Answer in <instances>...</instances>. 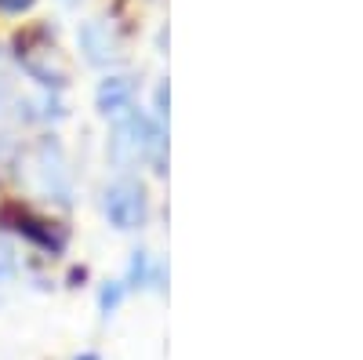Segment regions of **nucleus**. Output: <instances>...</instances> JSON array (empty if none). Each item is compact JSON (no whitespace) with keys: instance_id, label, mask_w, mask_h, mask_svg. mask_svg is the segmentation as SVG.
Listing matches in <instances>:
<instances>
[{"instance_id":"nucleus-1","label":"nucleus","mask_w":363,"mask_h":360,"mask_svg":"<svg viewBox=\"0 0 363 360\" xmlns=\"http://www.w3.org/2000/svg\"><path fill=\"white\" fill-rule=\"evenodd\" d=\"M164 149H167V138H164L160 120H153L142 109H128L116 116L113 138H109L113 164L131 168L135 160H153V168L164 171Z\"/></svg>"},{"instance_id":"nucleus-2","label":"nucleus","mask_w":363,"mask_h":360,"mask_svg":"<svg viewBox=\"0 0 363 360\" xmlns=\"http://www.w3.org/2000/svg\"><path fill=\"white\" fill-rule=\"evenodd\" d=\"M102 212L116 229H138L149 215V200L142 182H131V178H120L102 193Z\"/></svg>"},{"instance_id":"nucleus-3","label":"nucleus","mask_w":363,"mask_h":360,"mask_svg":"<svg viewBox=\"0 0 363 360\" xmlns=\"http://www.w3.org/2000/svg\"><path fill=\"white\" fill-rule=\"evenodd\" d=\"M80 51L91 66H113L120 58V37L106 18H91L80 26Z\"/></svg>"},{"instance_id":"nucleus-4","label":"nucleus","mask_w":363,"mask_h":360,"mask_svg":"<svg viewBox=\"0 0 363 360\" xmlns=\"http://www.w3.org/2000/svg\"><path fill=\"white\" fill-rule=\"evenodd\" d=\"M0 219L4 222H11L15 219V233H22L26 240H33L37 248H44V251H51V255H58L66 248V233H58L55 226H48L44 219H37V215H29V212H22V207H4L0 212Z\"/></svg>"},{"instance_id":"nucleus-5","label":"nucleus","mask_w":363,"mask_h":360,"mask_svg":"<svg viewBox=\"0 0 363 360\" xmlns=\"http://www.w3.org/2000/svg\"><path fill=\"white\" fill-rule=\"evenodd\" d=\"M18 62L26 66V73L33 77L37 84L44 87H62L66 84V70L58 66L55 58V48H29V44H18Z\"/></svg>"},{"instance_id":"nucleus-6","label":"nucleus","mask_w":363,"mask_h":360,"mask_svg":"<svg viewBox=\"0 0 363 360\" xmlns=\"http://www.w3.org/2000/svg\"><path fill=\"white\" fill-rule=\"evenodd\" d=\"M95 106L102 116H120V113L135 109V80L124 73H109L95 92Z\"/></svg>"},{"instance_id":"nucleus-7","label":"nucleus","mask_w":363,"mask_h":360,"mask_svg":"<svg viewBox=\"0 0 363 360\" xmlns=\"http://www.w3.org/2000/svg\"><path fill=\"white\" fill-rule=\"evenodd\" d=\"M37 168H40V178H44V190L58 200L69 197V171H66V160H62V149L58 142H40L37 149Z\"/></svg>"},{"instance_id":"nucleus-8","label":"nucleus","mask_w":363,"mask_h":360,"mask_svg":"<svg viewBox=\"0 0 363 360\" xmlns=\"http://www.w3.org/2000/svg\"><path fill=\"white\" fill-rule=\"evenodd\" d=\"M124 288H164V266L153 262L149 251H131V262H128V277H124Z\"/></svg>"},{"instance_id":"nucleus-9","label":"nucleus","mask_w":363,"mask_h":360,"mask_svg":"<svg viewBox=\"0 0 363 360\" xmlns=\"http://www.w3.org/2000/svg\"><path fill=\"white\" fill-rule=\"evenodd\" d=\"M124 295H128L124 280H106L102 291H99V313L102 317H113L120 310V302H124Z\"/></svg>"},{"instance_id":"nucleus-10","label":"nucleus","mask_w":363,"mask_h":360,"mask_svg":"<svg viewBox=\"0 0 363 360\" xmlns=\"http://www.w3.org/2000/svg\"><path fill=\"white\" fill-rule=\"evenodd\" d=\"M15 277V255L8 248H0V284Z\"/></svg>"},{"instance_id":"nucleus-11","label":"nucleus","mask_w":363,"mask_h":360,"mask_svg":"<svg viewBox=\"0 0 363 360\" xmlns=\"http://www.w3.org/2000/svg\"><path fill=\"white\" fill-rule=\"evenodd\" d=\"M37 0H0V8H4L8 15H22V11H29Z\"/></svg>"},{"instance_id":"nucleus-12","label":"nucleus","mask_w":363,"mask_h":360,"mask_svg":"<svg viewBox=\"0 0 363 360\" xmlns=\"http://www.w3.org/2000/svg\"><path fill=\"white\" fill-rule=\"evenodd\" d=\"M77 360H102L99 353H84V356H77Z\"/></svg>"}]
</instances>
